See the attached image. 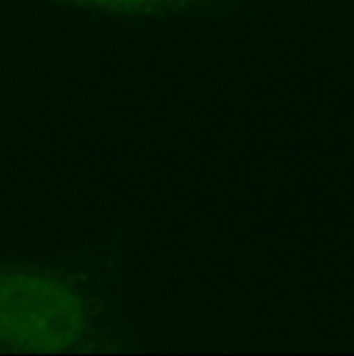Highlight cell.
Here are the masks:
<instances>
[{
    "instance_id": "obj_1",
    "label": "cell",
    "mask_w": 354,
    "mask_h": 356,
    "mask_svg": "<svg viewBox=\"0 0 354 356\" xmlns=\"http://www.w3.org/2000/svg\"><path fill=\"white\" fill-rule=\"evenodd\" d=\"M106 311L92 254L0 250V355L96 348Z\"/></svg>"
},
{
    "instance_id": "obj_2",
    "label": "cell",
    "mask_w": 354,
    "mask_h": 356,
    "mask_svg": "<svg viewBox=\"0 0 354 356\" xmlns=\"http://www.w3.org/2000/svg\"><path fill=\"white\" fill-rule=\"evenodd\" d=\"M56 4H69V6H90V8H134L144 6L156 0H46Z\"/></svg>"
}]
</instances>
